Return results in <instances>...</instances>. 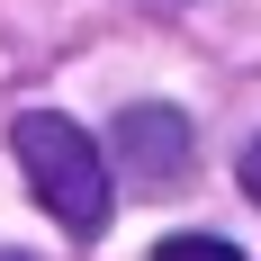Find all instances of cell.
<instances>
[{
	"instance_id": "1",
	"label": "cell",
	"mask_w": 261,
	"mask_h": 261,
	"mask_svg": "<svg viewBox=\"0 0 261 261\" xmlns=\"http://www.w3.org/2000/svg\"><path fill=\"white\" fill-rule=\"evenodd\" d=\"M9 153H18L27 189H36V207H45L63 234H81V243L108 234L117 171H108V153L90 144V126H81V117H63V108H18V117H9Z\"/></svg>"
},
{
	"instance_id": "2",
	"label": "cell",
	"mask_w": 261,
	"mask_h": 261,
	"mask_svg": "<svg viewBox=\"0 0 261 261\" xmlns=\"http://www.w3.org/2000/svg\"><path fill=\"white\" fill-rule=\"evenodd\" d=\"M189 153H198V135H189V117L171 99H135V108H117V126H108V171H126L135 189H180Z\"/></svg>"
},
{
	"instance_id": "3",
	"label": "cell",
	"mask_w": 261,
	"mask_h": 261,
	"mask_svg": "<svg viewBox=\"0 0 261 261\" xmlns=\"http://www.w3.org/2000/svg\"><path fill=\"white\" fill-rule=\"evenodd\" d=\"M153 261H243V243H225V234H171V243H153Z\"/></svg>"
},
{
	"instance_id": "4",
	"label": "cell",
	"mask_w": 261,
	"mask_h": 261,
	"mask_svg": "<svg viewBox=\"0 0 261 261\" xmlns=\"http://www.w3.org/2000/svg\"><path fill=\"white\" fill-rule=\"evenodd\" d=\"M234 180H243V198H252V207H261V135H252V144H243V153H234Z\"/></svg>"
},
{
	"instance_id": "5",
	"label": "cell",
	"mask_w": 261,
	"mask_h": 261,
	"mask_svg": "<svg viewBox=\"0 0 261 261\" xmlns=\"http://www.w3.org/2000/svg\"><path fill=\"white\" fill-rule=\"evenodd\" d=\"M0 261H27V252H0Z\"/></svg>"
}]
</instances>
